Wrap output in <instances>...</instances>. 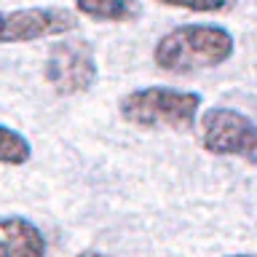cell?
<instances>
[{
  "label": "cell",
  "mask_w": 257,
  "mask_h": 257,
  "mask_svg": "<svg viewBox=\"0 0 257 257\" xmlns=\"http://www.w3.org/2000/svg\"><path fill=\"white\" fill-rule=\"evenodd\" d=\"M236 40L225 27L217 24H182L161 35L153 51V62L174 75H188L196 70L217 67L228 62Z\"/></svg>",
  "instance_id": "1"
},
{
  "label": "cell",
  "mask_w": 257,
  "mask_h": 257,
  "mask_svg": "<svg viewBox=\"0 0 257 257\" xmlns=\"http://www.w3.org/2000/svg\"><path fill=\"white\" fill-rule=\"evenodd\" d=\"M201 94L177 91L166 86H145L120 96V118L140 128H174L188 132L196 123Z\"/></svg>",
  "instance_id": "2"
},
{
  "label": "cell",
  "mask_w": 257,
  "mask_h": 257,
  "mask_svg": "<svg viewBox=\"0 0 257 257\" xmlns=\"http://www.w3.org/2000/svg\"><path fill=\"white\" fill-rule=\"evenodd\" d=\"M201 145L212 156H236L257 164V123L230 107H212L201 118Z\"/></svg>",
  "instance_id": "3"
},
{
  "label": "cell",
  "mask_w": 257,
  "mask_h": 257,
  "mask_svg": "<svg viewBox=\"0 0 257 257\" xmlns=\"http://www.w3.org/2000/svg\"><path fill=\"white\" fill-rule=\"evenodd\" d=\"M46 80L56 94L88 91L96 80V59L86 40L54 43L46 59Z\"/></svg>",
  "instance_id": "4"
},
{
  "label": "cell",
  "mask_w": 257,
  "mask_h": 257,
  "mask_svg": "<svg viewBox=\"0 0 257 257\" xmlns=\"http://www.w3.org/2000/svg\"><path fill=\"white\" fill-rule=\"evenodd\" d=\"M78 27L67 8H24L0 14V43H30L40 38H56Z\"/></svg>",
  "instance_id": "5"
},
{
  "label": "cell",
  "mask_w": 257,
  "mask_h": 257,
  "mask_svg": "<svg viewBox=\"0 0 257 257\" xmlns=\"http://www.w3.org/2000/svg\"><path fill=\"white\" fill-rule=\"evenodd\" d=\"M0 257H46V238L24 217L0 220Z\"/></svg>",
  "instance_id": "6"
},
{
  "label": "cell",
  "mask_w": 257,
  "mask_h": 257,
  "mask_svg": "<svg viewBox=\"0 0 257 257\" xmlns=\"http://www.w3.org/2000/svg\"><path fill=\"white\" fill-rule=\"evenodd\" d=\"M75 8L99 22H134L140 16L137 0H75Z\"/></svg>",
  "instance_id": "7"
},
{
  "label": "cell",
  "mask_w": 257,
  "mask_h": 257,
  "mask_svg": "<svg viewBox=\"0 0 257 257\" xmlns=\"http://www.w3.org/2000/svg\"><path fill=\"white\" fill-rule=\"evenodd\" d=\"M30 156H32V148L27 137H22L16 128H8L0 123V164L22 166L30 161Z\"/></svg>",
  "instance_id": "8"
},
{
  "label": "cell",
  "mask_w": 257,
  "mask_h": 257,
  "mask_svg": "<svg viewBox=\"0 0 257 257\" xmlns=\"http://www.w3.org/2000/svg\"><path fill=\"white\" fill-rule=\"evenodd\" d=\"M158 3L172 8H185V11H198V14H225L238 0H158Z\"/></svg>",
  "instance_id": "9"
},
{
  "label": "cell",
  "mask_w": 257,
  "mask_h": 257,
  "mask_svg": "<svg viewBox=\"0 0 257 257\" xmlns=\"http://www.w3.org/2000/svg\"><path fill=\"white\" fill-rule=\"evenodd\" d=\"M78 257H110V254H104V252H96V249H86V252H80Z\"/></svg>",
  "instance_id": "10"
},
{
  "label": "cell",
  "mask_w": 257,
  "mask_h": 257,
  "mask_svg": "<svg viewBox=\"0 0 257 257\" xmlns=\"http://www.w3.org/2000/svg\"><path fill=\"white\" fill-rule=\"evenodd\" d=\"M228 257H254V254H228Z\"/></svg>",
  "instance_id": "11"
}]
</instances>
